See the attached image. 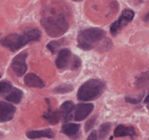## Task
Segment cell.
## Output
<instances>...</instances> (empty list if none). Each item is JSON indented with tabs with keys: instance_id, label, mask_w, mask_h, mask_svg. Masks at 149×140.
Returning <instances> with one entry per match:
<instances>
[{
	"instance_id": "cell-1",
	"label": "cell",
	"mask_w": 149,
	"mask_h": 140,
	"mask_svg": "<svg viewBox=\"0 0 149 140\" xmlns=\"http://www.w3.org/2000/svg\"><path fill=\"white\" fill-rule=\"evenodd\" d=\"M41 37L40 31L37 29H27L22 33H11L1 40V44L11 51L19 50L23 46L33 41H39Z\"/></svg>"
},
{
	"instance_id": "cell-2",
	"label": "cell",
	"mask_w": 149,
	"mask_h": 140,
	"mask_svg": "<svg viewBox=\"0 0 149 140\" xmlns=\"http://www.w3.org/2000/svg\"><path fill=\"white\" fill-rule=\"evenodd\" d=\"M40 23L51 37H59L69 29V23L63 14L43 18L41 19Z\"/></svg>"
},
{
	"instance_id": "cell-3",
	"label": "cell",
	"mask_w": 149,
	"mask_h": 140,
	"mask_svg": "<svg viewBox=\"0 0 149 140\" xmlns=\"http://www.w3.org/2000/svg\"><path fill=\"white\" fill-rule=\"evenodd\" d=\"M105 37V31L99 28H89L81 30L77 36L78 47L88 51L93 48V44L100 41Z\"/></svg>"
},
{
	"instance_id": "cell-4",
	"label": "cell",
	"mask_w": 149,
	"mask_h": 140,
	"mask_svg": "<svg viewBox=\"0 0 149 140\" xmlns=\"http://www.w3.org/2000/svg\"><path fill=\"white\" fill-rule=\"evenodd\" d=\"M104 84L98 79L85 82L78 89L77 99L81 101H90L96 99L102 94Z\"/></svg>"
},
{
	"instance_id": "cell-5",
	"label": "cell",
	"mask_w": 149,
	"mask_h": 140,
	"mask_svg": "<svg viewBox=\"0 0 149 140\" xmlns=\"http://www.w3.org/2000/svg\"><path fill=\"white\" fill-rule=\"evenodd\" d=\"M134 18V12L130 9H125L122 11L118 19L113 22L111 25L110 28V31L111 33L113 36H115L118 33L122 28L125 26L128 25L130 22H132V20Z\"/></svg>"
},
{
	"instance_id": "cell-6",
	"label": "cell",
	"mask_w": 149,
	"mask_h": 140,
	"mask_svg": "<svg viewBox=\"0 0 149 140\" xmlns=\"http://www.w3.org/2000/svg\"><path fill=\"white\" fill-rule=\"evenodd\" d=\"M27 56V52L24 51L21 52L18 55H17L12 61L11 68L14 70V72L16 74V75L18 77H22L27 71V65H26Z\"/></svg>"
},
{
	"instance_id": "cell-7",
	"label": "cell",
	"mask_w": 149,
	"mask_h": 140,
	"mask_svg": "<svg viewBox=\"0 0 149 140\" xmlns=\"http://www.w3.org/2000/svg\"><path fill=\"white\" fill-rule=\"evenodd\" d=\"M94 105L91 103H80L75 106L73 119L76 121H81L86 119L92 112Z\"/></svg>"
},
{
	"instance_id": "cell-8",
	"label": "cell",
	"mask_w": 149,
	"mask_h": 140,
	"mask_svg": "<svg viewBox=\"0 0 149 140\" xmlns=\"http://www.w3.org/2000/svg\"><path fill=\"white\" fill-rule=\"evenodd\" d=\"M15 112L16 108L12 104L0 101V123L11 120L14 118Z\"/></svg>"
},
{
	"instance_id": "cell-9",
	"label": "cell",
	"mask_w": 149,
	"mask_h": 140,
	"mask_svg": "<svg viewBox=\"0 0 149 140\" xmlns=\"http://www.w3.org/2000/svg\"><path fill=\"white\" fill-rule=\"evenodd\" d=\"M71 61V51L68 49H63L58 51L55 65L58 69H64Z\"/></svg>"
},
{
	"instance_id": "cell-10",
	"label": "cell",
	"mask_w": 149,
	"mask_h": 140,
	"mask_svg": "<svg viewBox=\"0 0 149 140\" xmlns=\"http://www.w3.org/2000/svg\"><path fill=\"white\" fill-rule=\"evenodd\" d=\"M74 108H75L74 103L73 101H66L64 103H63V105L60 106L58 112L60 113L61 119H63V120L65 121V123L71 119V117H72L71 113H72Z\"/></svg>"
},
{
	"instance_id": "cell-11",
	"label": "cell",
	"mask_w": 149,
	"mask_h": 140,
	"mask_svg": "<svg viewBox=\"0 0 149 140\" xmlns=\"http://www.w3.org/2000/svg\"><path fill=\"white\" fill-rule=\"evenodd\" d=\"M24 82L29 87H34V88H40V89L43 88L45 86L44 82L39 76L33 73H29L24 76Z\"/></svg>"
},
{
	"instance_id": "cell-12",
	"label": "cell",
	"mask_w": 149,
	"mask_h": 140,
	"mask_svg": "<svg viewBox=\"0 0 149 140\" xmlns=\"http://www.w3.org/2000/svg\"><path fill=\"white\" fill-rule=\"evenodd\" d=\"M27 136L29 139H36L40 138H47V139H52L54 137V134L52 130L44 129L40 131H29L26 133Z\"/></svg>"
},
{
	"instance_id": "cell-13",
	"label": "cell",
	"mask_w": 149,
	"mask_h": 140,
	"mask_svg": "<svg viewBox=\"0 0 149 140\" xmlns=\"http://www.w3.org/2000/svg\"><path fill=\"white\" fill-rule=\"evenodd\" d=\"M114 137H134L136 135L135 129L133 127H125L124 125H118L116 127L114 132Z\"/></svg>"
},
{
	"instance_id": "cell-14",
	"label": "cell",
	"mask_w": 149,
	"mask_h": 140,
	"mask_svg": "<svg viewBox=\"0 0 149 140\" xmlns=\"http://www.w3.org/2000/svg\"><path fill=\"white\" fill-rule=\"evenodd\" d=\"M23 97V92L17 88H13L9 94L6 97V100L9 102L14 103V104H19L22 101Z\"/></svg>"
},
{
	"instance_id": "cell-15",
	"label": "cell",
	"mask_w": 149,
	"mask_h": 140,
	"mask_svg": "<svg viewBox=\"0 0 149 140\" xmlns=\"http://www.w3.org/2000/svg\"><path fill=\"white\" fill-rule=\"evenodd\" d=\"M80 124H74V123H69L65 124L62 127L61 132L63 134L68 135V136H73L77 134V132L80 130Z\"/></svg>"
},
{
	"instance_id": "cell-16",
	"label": "cell",
	"mask_w": 149,
	"mask_h": 140,
	"mask_svg": "<svg viewBox=\"0 0 149 140\" xmlns=\"http://www.w3.org/2000/svg\"><path fill=\"white\" fill-rule=\"evenodd\" d=\"M43 117H44L50 124H58L61 120V116H60L58 111L49 110L47 113L43 115Z\"/></svg>"
},
{
	"instance_id": "cell-17",
	"label": "cell",
	"mask_w": 149,
	"mask_h": 140,
	"mask_svg": "<svg viewBox=\"0 0 149 140\" xmlns=\"http://www.w3.org/2000/svg\"><path fill=\"white\" fill-rule=\"evenodd\" d=\"M64 42H65V39H60V40H58V41H51L50 43L47 44V48L48 50L52 51L53 54H54L58 51V49L61 48V46L63 45Z\"/></svg>"
},
{
	"instance_id": "cell-18",
	"label": "cell",
	"mask_w": 149,
	"mask_h": 140,
	"mask_svg": "<svg viewBox=\"0 0 149 140\" xmlns=\"http://www.w3.org/2000/svg\"><path fill=\"white\" fill-rule=\"evenodd\" d=\"M111 128V123H104L100 126L99 130V139L103 140L106 136L108 135Z\"/></svg>"
},
{
	"instance_id": "cell-19",
	"label": "cell",
	"mask_w": 149,
	"mask_h": 140,
	"mask_svg": "<svg viewBox=\"0 0 149 140\" xmlns=\"http://www.w3.org/2000/svg\"><path fill=\"white\" fill-rule=\"evenodd\" d=\"M73 90V87L72 85L67 83H63L54 88V91L57 94H67L70 93Z\"/></svg>"
},
{
	"instance_id": "cell-20",
	"label": "cell",
	"mask_w": 149,
	"mask_h": 140,
	"mask_svg": "<svg viewBox=\"0 0 149 140\" xmlns=\"http://www.w3.org/2000/svg\"><path fill=\"white\" fill-rule=\"evenodd\" d=\"M12 89H13V87L10 82H0V94H5L10 93Z\"/></svg>"
},
{
	"instance_id": "cell-21",
	"label": "cell",
	"mask_w": 149,
	"mask_h": 140,
	"mask_svg": "<svg viewBox=\"0 0 149 140\" xmlns=\"http://www.w3.org/2000/svg\"><path fill=\"white\" fill-rule=\"evenodd\" d=\"M70 66L72 70H77L81 66V59H79L78 56H73V59H72Z\"/></svg>"
},
{
	"instance_id": "cell-22",
	"label": "cell",
	"mask_w": 149,
	"mask_h": 140,
	"mask_svg": "<svg viewBox=\"0 0 149 140\" xmlns=\"http://www.w3.org/2000/svg\"><path fill=\"white\" fill-rule=\"evenodd\" d=\"M95 120H96V116L92 117V118L90 119L87 122L86 124H85V126H84V131H85V132H89L90 130L92 129L93 126H94V124H95Z\"/></svg>"
},
{
	"instance_id": "cell-23",
	"label": "cell",
	"mask_w": 149,
	"mask_h": 140,
	"mask_svg": "<svg viewBox=\"0 0 149 140\" xmlns=\"http://www.w3.org/2000/svg\"><path fill=\"white\" fill-rule=\"evenodd\" d=\"M143 95L142 94L141 96L138 97V98H133V97H126L125 98V101L128 103H131V104H138L140 101H141V100H142V97H143Z\"/></svg>"
},
{
	"instance_id": "cell-24",
	"label": "cell",
	"mask_w": 149,
	"mask_h": 140,
	"mask_svg": "<svg viewBox=\"0 0 149 140\" xmlns=\"http://www.w3.org/2000/svg\"><path fill=\"white\" fill-rule=\"evenodd\" d=\"M98 139V135L97 132L95 131H93V132H91V134L88 135V137L87 139V140H97Z\"/></svg>"
},
{
	"instance_id": "cell-25",
	"label": "cell",
	"mask_w": 149,
	"mask_h": 140,
	"mask_svg": "<svg viewBox=\"0 0 149 140\" xmlns=\"http://www.w3.org/2000/svg\"><path fill=\"white\" fill-rule=\"evenodd\" d=\"M144 22H149V13H148V14L145 15V17L144 18Z\"/></svg>"
},
{
	"instance_id": "cell-26",
	"label": "cell",
	"mask_w": 149,
	"mask_h": 140,
	"mask_svg": "<svg viewBox=\"0 0 149 140\" xmlns=\"http://www.w3.org/2000/svg\"><path fill=\"white\" fill-rule=\"evenodd\" d=\"M144 103H146V104L149 103V94L145 97V99H144Z\"/></svg>"
},
{
	"instance_id": "cell-27",
	"label": "cell",
	"mask_w": 149,
	"mask_h": 140,
	"mask_svg": "<svg viewBox=\"0 0 149 140\" xmlns=\"http://www.w3.org/2000/svg\"><path fill=\"white\" fill-rule=\"evenodd\" d=\"M2 136H3V134H2V133L0 132V137H2Z\"/></svg>"
},
{
	"instance_id": "cell-28",
	"label": "cell",
	"mask_w": 149,
	"mask_h": 140,
	"mask_svg": "<svg viewBox=\"0 0 149 140\" xmlns=\"http://www.w3.org/2000/svg\"><path fill=\"white\" fill-rule=\"evenodd\" d=\"M73 1H75V2H77V1H80V0H73Z\"/></svg>"
},
{
	"instance_id": "cell-29",
	"label": "cell",
	"mask_w": 149,
	"mask_h": 140,
	"mask_svg": "<svg viewBox=\"0 0 149 140\" xmlns=\"http://www.w3.org/2000/svg\"><path fill=\"white\" fill-rule=\"evenodd\" d=\"M148 109H149V105H148Z\"/></svg>"
},
{
	"instance_id": "cell-30",
	"label": "cell",
	"mask_w": 149,
	"mask_h": 140,
	"mask_svg": "<svg viewBox=\"0 0 149 140\" xmlns=\"http://www.w3.org/2000/svg\"><path fill=\"white\" fill-rule=\"evenodd\" d=\"M0 78H1V74H0Z\"/></svg>"
}]
</instances>
